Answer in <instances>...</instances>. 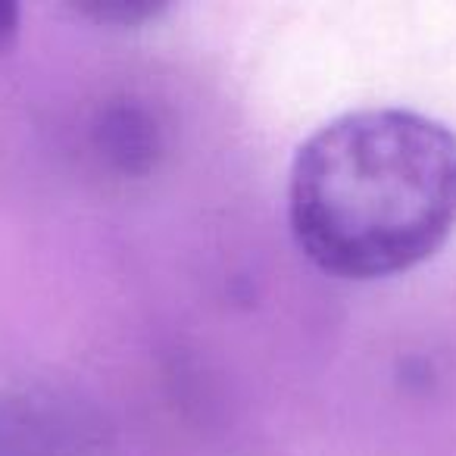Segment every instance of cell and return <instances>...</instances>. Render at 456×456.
Masks as SVG:
<instances>
[{"mask_svg": "<svg viewBox=\"0 0 456 456\" xmlns=\"http://www.w3.org/2000/svg\"><path fill=\"white\" fill-rule=\"evenodd\" d=\"M288 222L322 273L391 279L435 256L456 228V134L412 110H356L300 144Z\"/></svg>", "mask_w": 456, "mask_h": 456, "instance_id": "cell-1", "label": "cell"}, {"mask_svg": "<svg viewBox=\"0 0 456 456\" xmlns=\"http://www.w3.org/2000/svg\"><path fill=\"white\" fill-rule=\"evenodd\" d=\"M63 425L45 403L0 397V456H63Z\"/></svg>", "mask_w": 456, "mask_h": 456, "instance_id": "cell-2", "label": "cell"}, {"mask_svg": "<svg viewBox=\"0 0 456 456\" xmlns=\"http://www.w3.org/2000/svg\"><path fill=\"white\" fill-rule=\"evenodd\" d=\"M78 13L91 16L94 22H110V26H141L147 20H157L163 13V4H151V0H91V4H78Z\"/></svg>", "mask_w": 456, "mask_h": 456, "instance_id": "cell-3", "label": "cell"}, {"mask_svg": "<svg viewBox=\"0 0 456 456\" xmlns=\"http://www.w3.org/2000/svg\"><path fill=\"white\" fill-rule=\"evenodd\" d=\"M20 38V7L0 0V53H7Z\"/></svg>", "mask_w": 456, "mask_h": 456, "instance_id": "cell-4", "label": "cell"}]
</instances>
